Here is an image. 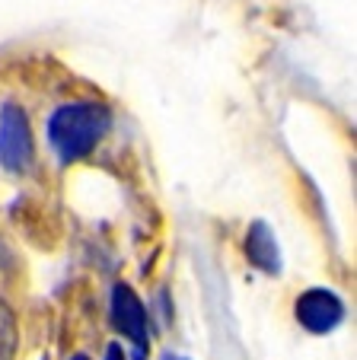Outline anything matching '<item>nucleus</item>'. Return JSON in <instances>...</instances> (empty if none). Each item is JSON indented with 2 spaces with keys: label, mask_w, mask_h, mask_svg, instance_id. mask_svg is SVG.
Here are the masks:
<instances>
[{
  "label": "nucleus",
  "mask_w": 357,
  "mask_h": 360,
  "mask_svg": "<svg viewBox=\"0 0 357 360\" xmlns=\"http://www.w3.org/2000/svg\"><path fill=\"white\" fill-rule=\"evenodd\" d=\"M112 128V112L102 102H68L48 118V141L61 163H77L93 153Z\"/></svg>",
  "instance_id": "obj_1"
},
{
  "label": "nucleus",
  "mask_w": 357,
  "mask_h": 360,
  "mask_svg": "<svg viewBox=\"0 0 357 360\" xmlns=\"http://www.w3.org/2000/svg\"><path fill=\"white\" fill-rule=\"evenodd\" d=\"M35 143L32 128H29V115L20 105H4L0 109V166L10 172H26L32 166Z\"/></svg>",
  "instance_id": "obj_2"
},
{
  "label": "nucleus",
  "mask_w": 357,
  "mask_h": 360,
  "mask_svg": "<svg viewBox=\"0 0 357 360\" xmlns=\"http://www.w3.org/2000/svg\"><path fill=\"white\" fill-rule=\"evenodd\" d=\"M344 319V303L325 287H313V290L300 293L296 300V322L313 335H325L338 328Z\"/></svg>",
  "instance_id": "obj_3"
},
{
  "label": "nucleus",
  "mask_w": 357,
  "mask_h": 360,
  "mask_svg": "<svg viewBox=\"0 0 357 360\" xmlns=\"http://www.w3.org/2000/svg\"><path fill=\"white\" fill-rule=\"evenodd\" d=\"M112 326L118 328L128 341H134L141 351L150 345L147 309H144L141 297H137L128 284H115L112 287Z\"/></svg>",
  "instance_id": "obj_4"
},
{
  "label": "nucleus",
  "mask_w": 357,
  "mask_h": 360,
  "mask_svg": "<svg viewBox=\"0 0 357 360\" xmlns=\"http://www.w3.org/2000/svg\"><path fill=\"white\" fill-rule=\"evenodd\" d=\"M246 259L265 274H281V249L265 220H256L246 233Z\"/></svg>",
  "instance_id": "obj_5"
},
{
  "label": "nucleus",
  "mask_w": 357,
  "mask_h": 360,
  "mask_svg": "<svg viewBox=\"0 0 357 360\" xmlns=\"http://www.w3.org/2000/svg\"><path fill=\"white\" fill-rule=\"evenodd\" d=\"M16 351V322L4 300H0V360H13Z\"/></svg>",
  "instance_id": "obj_6"
},
{
  "label": "nucleus",
  "mask_w": 357,
  "mask_h": 360,
  "mask_svg": "<svg viewBox=\"0 0 357 360\" xmlns=\"http://www.w3.org/2000/svg\"><path fill=\"white\" fill-rule=\"evenodd\" d=\"M106 360H125V351H122V345H108V351H106Z\"/></svg>",
  "instance_id": "obj_7"
},
{
  "label": "nucleus",
  "mask_w": 357,
  "mask_h": 360,
  "mask_svg": "<svg viewBox=\"0 0 357 360\" xmlns=\"http://www.w3.org/2000/svg\"><path fill=\"white\" fill-rule=\"evenodd\" d=\"M163 360H185V357H182V354H173V351H169V354H163Z\"/></svg>",
  "instance_id": "obj_8"
},
{
  "label": "nucleus",
  "mask_w": 357,
  "mask_h": 360,
  "mask_svg": "<svg viewBox=\"0 0 357 360\" xmlns=\"http://www.w3.org/2000/svg\"><path fill=\"white\" fill-rule=\"evenodd\" d=\"M70 360H89V357H83V354H77V357H70Z\"/></svg>",
  "instance_id": "obj_9"
},
{
  "label": "nucleus",
  "mask_w": 357,
  "mask_h": 360,
  "mask_svg": "<svg viewBox=\"0 0 357 360\" xmlns=\"http://www.w3.org/2000/svg\"><path fill=\"white\" fill-rule=\"evenodd\" d=\"M134 360H147V357H144V351H141V354H134Z\"/></svg>",
  "instance_id": "obj_10"
}]
</instances>
